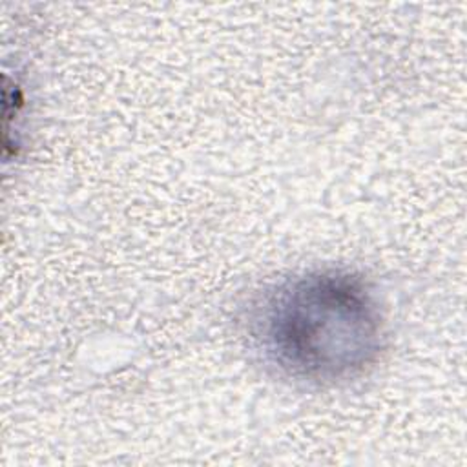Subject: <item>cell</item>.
Instances as JSON below:
<instances>
[{
    "mask_svg": "<svg viewBox=\"0 0 467 467\" xmlns=\"http://www.w3.org/2000/svg\"><path fill=\"white\" fill-rule=\"evenodd\" d=\"M263 356L288 378L334 385L372 367L385 341L379 306L361 277L319 270L288 279L257 308Z\"/></svg>",
    "mask_w": 467,
    "mask_h": 467,
    "instance_id": "1",
    "label": "cell"
}]
</instances>
